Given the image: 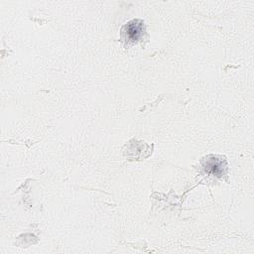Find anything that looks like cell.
Instances as JSON below:
<instances>
[{
  "label": "cell",
  "mask_w": 254,
  "mask_h": 254,
  "mask_svg": "<svg viewBox=\"0 0 254 254\" xmlns=\"http://www.w3.org/2000/svg\"><path fill=\"white\" fill-rule=\"evenodd\" d=\"M204 169L216 177H221L224 174L225 163L220 159L212 157L206 161L204 164Z\"/></svg>",
  "instance_id": "obj_2"
},
{
  "label": "cell",
  "mask_w": 254,
  "mask_h": 254,
  "mask_svg": "<svg viewBox=\"0 0 254 254\" xmlns=\"http://www.w3.org/2000/svg\"><path fill=\"white\" fill-rule=\"evenodd\" d=\"M143 31H144L143 22L140 20H132L124 26L123 35L126 40L134 43L141 38Z\"/></svg>",
  "instance_id": "obj_1"
}]
</instances>
